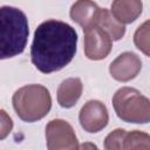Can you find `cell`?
I'll return each mask as SVG.
<instances>
[{
	"label": "cell",
	"instance_id": "cell-1",
	"mask_svg": "<svg viewBox=\"0 0 150 150\" xmlns=\"http://www.w3.org/2000/svg\"><path fill=\"white\" fill-rule=\"evenodd\" d=\"M77 47V33L60 20H47L38 26L30 47V60L35 68L50 74L71 62Z\"/></svg>",
	"mask_w": 150,
	"mask_h": 150
},
{
	"label": "cell",
	"instance_id": "cell-2",
	"mask_svg": "<svg viewBox=\"0 0 150 150\" xmlns=\"http://www.w3.org/2000/svg\"><path fill=\"white\" fill-rule=\"evenodd\" d=\"M0 59H9L21 54L27 45L29 28L26 14L12 6L0 8Z\"/></svg>",
	"mask_w": 150,
	"mask_h": 150
},
{
	"label": "cell",
	"instance_id": "cell-3",
	"mask_svg": "<svg viewBox=\"0 0 150 150\" xmlns=\"http://www.w3.org/2000/svg\"><path fill=\"white\" fill-rule=\"evenodd\" d=\"M13 108L23 122H36L42 120L52 108L49 90L41 84H27L13 94Z\"/></svg>",
	"mask_w": 150,
	"mask_h": 150
},
{
	"label": "cell",
	"instance_id": "cell-4",
	"mask_svg": "<svg viewBox=\"0 0 150 150\" xmlns=\"http://www.w3.org/2000/svg\"><path fill=\"white\" fill-rule=\"evenodd\" d=\"M112 107L123 122L135 124L150 122V100L135 88H120L112 96Z\"/></svg>",
	"mask_w": 150,
	"mask_h": 150
},
{
	"label": "cell",
	"instance_id": "cell-5",
	"mask_svg": "<svg viewBox=\"0 0 150 150\" xmlns=\"http://www.w3.org/2000/svg\"><path fill=\"white\" fill-rule=\"evenodd\" d=\"M46 144L49 150H75L80 148L73 127L62 118H55L47 123Z\"/></svg>",
	"mask_w": 150,
	"mask_h": 150
},
{
	"label": "cell",
	"instance_id": "cell-6",
	"mask_svg": "<svg viewBox=\"0 0 150 150\" xmlns=\"http://www.w3.org/2000/svg\"><path fill=\"white\" fill-rule=\"evenodd\" d=\"M84 34V55L93 61L105 59L111 52L112 39L110 34L97 23L83 28Z\"/></svg>",
	"mask_w": 150,
	"mask_h": 150
},
{
	"label": "cell",
	"instance_id": "cell-7",
	"mask_svg": "<svg viewBox=\"0 0 150 150\" xmlns=\"http://www.w3.org/2000/svg\"><path fill=\"white\" fill-rule=\"evenodd\" d=\"M79 121L82 129L87 132L95 134L103 130L109 122L108 109L98 100H90L81 108Z\"/></svg>",
	"mask_w": 150,
	"mask_h": 150
},
{
	"label": "cell",
	"instance_id": "cell-8",
	"mask_svg": "<svg viewBox=\"0 0 150 150\" xmlns=\"http://www.w3.org/2000/svg\"><path fill=\"white\" fill-rule=\"evenodd\" d=\"M142 69V61L137 54L124 52L120 54L109 66L111 77L118 82H128L135 79Z\"/></svg>",
	"mask_w": 150,
	"mask_h": 150
},
{
	"label": "cell",
	"instance_id": "cell-9",
	"mask_svg": "<svg viewBox=\"0 0 150 150\" xmlns=\"http://www.w3.org/2000/svg\"><path fill=\"white\" fill-rule=\"evenodd\" d=\"M82 81L79 77H69L63 80L57 88V103L62 108L74 107L82 95Z\"/></svg>",
	"mask_w": 150,
	"mask_h": 150
},
{
	"label": "cell",
	"instance_id": "cell-10",
	"mask_svg": "<svg viewBox=\"0 0 150 150\" xmlns=\"http://www.w3.org/2000/svg\"><path fill=\"white\" fill-rule=\"evenodd\" d=\"M143 11L142 0H114L111 13L117 21L128 25L138 19Z\"/></svg>",
	"mask_w": 150,
	"mask_h": 150
},
{
	"label": "cell",
	"instance_id": "cell-11",
	"mask_svg": "<svg viewBox=\"0 0 150 150\" xmlns=\"http://www.w3.org/2000/svg\"><path fill=\"white\" fill-rule=\"evenodd\" d=\"M100 7L93 0H76L70 7V19L80 25L82 28H86L95 22Z\"/></svg>",
	"mask_w": 150,
	"mask_h": 150
},
{
	"label": "cell",
	"instance_id": "cell-12",
	"mask_svg": "<svg viewBox=\"0 0 150 150\" xmlns=\"http://www.w3.org/2000/svg\"><path fill=\"white\" fill-rule=\"evenodd\" d=\"M95 23H97L103 29H105L110 34V36L114 41L121 40L125 34L124 25L121 23L120 21H117L115 19V16L112 15V13L107 8H100L97 16L95 19Z\"/></svg>",
	"mask_w": 150,
	"mask_h": 150
},
{
	"label": "cell",
	"instance_id": "cell-13",
	"mask_svg": "<svg viewBox=\"0 0 150 150\" xmlns=\"http://www.w3.org/2000/svg\"><path fill=\"white\" fill-rule=\"evenodd\" d=\"M123 149H150V135L141 130L127 131Z\"/></svg>",
	"mask_w": 150,
	"mask_h": 150
},
{
	"label": "cell",
	"instance_id": "cell-14",
	"mask_svg": "<svg viewBox=\"0 0 150 150\" xmlns=\"http://www.w3.org/2000/svg\"><path fill=\"white\" fill-rule=\"evenodd\" d=\"M134 43L138 50L150 57V20L141 23L134 33Z\"/></svg>",
	"mask_w": 150,
	"mask_h": 150
},
{
	"label": "cell",
	"instance_id": "cell-15",
	"mask_svg": "<svg viewBox=\"0 0 150 150\" xmlns=\"http://www.w3.org/2000/svg\"><path fill=\"white\" fill-rule=\"evenodd\" d=\"M125 134H127V130L121 128L112 130L110 134L107 135L104 139V148L107 150H122Z\"/></svg>",
	"mask_w": 150,
	"mask_h": 150
},
{
	"label": "cell",
	"instance_id": "cell-16",
	"mask_svg": "<svg viewBox=\"0 0 150 150\" xmlns=\"http://www.w3.org/2000/svg\"><path fill=\"white\" fill-rule=\"evenodd\" d=\"M13 128V122L9 116H7L6 111L2 109L1 110V131H0V139H4L12 130Z\"/></svg>",
	"mask_w": 150,
	"mask_h": 150
}]
</instances>
